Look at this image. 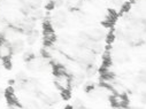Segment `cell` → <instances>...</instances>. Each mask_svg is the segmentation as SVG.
<instances>
[{
	"label": "cell",
	"instance_id": "obj_1",
	"mask_svg": "<svg viewBox=\"0 0 146 109\" xmlns=\"http://www.w3.org/2000/svg\"><path fill=\"white\" fill-rule=\"evenodd\" d=\"M48 62L46 59H37L35 57L31 61L27 62V68L31 71H42V70H46L48 67Z\"/></svg>",
	"mask_w": 146,
	"mask_h": 109
},
{
	"label": "cell",
	"instance_id": "obj_2",
	"mask_svg": "<svg viewBox=\"0 0 146 109\" xmlns=\"http://www.w3.org/2000/svg\"><path fill=\"white\" fill-rule=\"evenodd\" d=\"M54 84L55 86L62 92V91H69L70 87H71V84H70V76L67 74V75H59V76H55V79H54Z\"/></svg>",
	"mask_w": 146,
	"mask_h": 109
},
{
	"label": "cell",
	"instance_id": "obj_3",
	"mask_svg": "<svg viewBox=\"0 0 146 109\" xmlns=\"http://www.w3.org/2000/svg\"><path fill=\"white\" fill-rule=\"evenodd\" d=\"M13 52L11 47V43L5 37H0V59H11Z\"/></svg>",
	"mask_w": 146,
	"mask_h": 109
},
{
	"label": "cell",
	"instance_id": "obj_4",
	"mask_svg": "<svg viewBox=\"0 0 146 109\" xmlns=\"http://www.w3.org/2000/svg\"><path fill=\"white\" fill-rule=\"evenodd\" d=\"M66 22H67V16L63 11H56L51 17V23L58 28H63Z\"/></svg>",
	"mask_w": 146,
	"mask_h": 109
},
{
	"label": "cell",
	"instance_id": "obj_5",
	"mask_svg": "<svg viewBox=\"0 0 146 109\" xmlns=\"http://www.w3.org/2000/svg\"><path fill=\"white\" fill-rule=\"evenodd\" d=\"M86 33V37L89 38V39H91V40H93V42H99V40H101L102 38H105V31L104 30H101V29H99V28H94V29H91V30H89L88 32H85Z\"/></svg>",
	"mask_w": 146,
	"mask_h": 109
},
{
	"label": "cell",
	"instance_id": "obj_6",
	"mask_svg": "<svg viewBox=\"0 0 146 109\" xmlns=\"http://www.w3.org/2000/svg\"><path fill=\"white\" fill-rule=\"evenodd\" d=\"M111 102L115 108H121V107H125L128 104V100L124 96V94H116L114 93L111 96Z\"/></svg>",
	"mask_w": 146,
	"mask_h": 109
},
{
	"label": "cell",
	"instance_id": "obj_7",
	"mask_svg": "<svg viewBox=\"0 0 146 109\" xmlns=\"http://www.w3.org/2000/svg\"><path fill=\"white\" fill-rule=\"evenodd\" d=\"M56 39L55 32L53 31V29H46L44 30V44L46 47H50L53 45V43Z\"/></svg>",
	"mask_w": 146,
	"mask_h": 109
},
{
	"label": "cell",
	"instance_id": "obj_8",
	"mask_svg": "<svg viewBox=\"0 0 146 109\" xmlns=\"http://www.w3.org/2000/svg\"><path fill=\"white\" fill-rule=\"evenodd\" d=\"M11 47H12L13 53L19 54V53L23 52V50H24V42L22 39H16L11 44Z\"/></svg>",
	"mask_w": 146,
	"mask_h": 109
},
{
	"label": "cell",
	"instance_id": "obj_9",
	"mask_svg": "<svg viewBox=\"0 0 146 109\" xmlns=\"http://www.w3.org/2000/svg\"><path fill=\"white\" fill-rule=\"evenodd\" d=\"M84 79H85V75L80 72V74H76L74 77H70V84L71 86H80L84 83Z\"/></svg>",
	"mask_w": 146,
	"mask_h": 109
},
{
	"label": "cell",
	"instance_id": "obj_10",
	"mask_svg": "<svg viewBox=\"0 0 146 109\" xmlns=\"http://www.w3.org/2000/svg\"><path fill=\"white\" fill-rule=\"evenodd\" d=\"M5 98L7 99L8 103L12 104V103H19L17 102V98L14 93V89L13 87H8L6 91H5Z\"/></svg>",
	"mask_w": 146,
	"mask_h": 109
},
{
	"label": "cell",
	"instance_id": "obj_11",
	"mask_svg": "<svg viewBox=\"0 0 146 109\" xmlns=\"http://www.w3.org/2000/svg\"><path fill=\"white\" fill-rule=\"evenodd\" d=\"M116 13L114 12V11H108L107 12V14L105 15V18H104V23L106 24V25H112L114 22H115V20H116Z\"/></svg>",
	"mask_w": 146,
	"mask_h": 109
},
{
	"label": "cell",
	"instance_id": "obj_12",
	"mask_svg": "<svg viewBox=\"0 0 146 109\" xmlns=\"http://www.w3.org/2000/svg\"><path fill=\"white\" fill-rule=\"evenodd\" d=\"M27 34H28V37H27V43H28L29 45L35 44L36 42H37L38 37H39V32H38L37 30H35V29L31 30L30 32H28Z\"/></svg>",
	"mask_w": 146,
	"mask_h": 109
},
{
	"label": "cell",
	"instance_id": "obj_13",
	"mask_svg": "<svg viewBox=\"0 0 146 109\" xmlns=\"http://www.w3.org/2000/svg\"><path fill=\"white\" fill-rule=\"evenodd\" d=\"M53 65V72H54V75L55 76H59V75H67L68 74V71H67V68L66 65L63 64H52Z\"/></svg>",
	"mask_w": 146,
	"mask_h": 109
},
{
	"label": "cell",
	"instance_id": "obj_14",
	"mask_svg": "<svg viewBox=\"0 0 146 109\" xmlns=\"http://www.w3.org/2000/svg\"><path fill=\"white\" fill-rule=\"evenodd\" d=\"M20 9L24 14H31L32 11H33V8L31 7L30 3L29 1H25V0H21V1H20Z\"/></svg>",
	"mask_w": 146,
	"mask_h": 109
},
{
	"label": "cell",
	"instance_id": "obj_15",
	"mask_svg": "<svg viewBox=\"0 0 146 109\" xmlns=\"http://www.w3.org/2000/svg\"><path fill=\"white\" fill-rule=\"evenodd\" d=\"M64 3H66L68 8L76 9V8H78L83 4V0H67V1H64Z\"/></svg>",
	"mask_w": 146,
	"mask_h": 109
},
{
	"label": "cell",
	"instance_id": "obj_16",
	"mask_svg": "<svg viewBox=\"0 0 146 109\" xmlns=\"http://www.w3.org/2000/svg\"><path fill=\"white\" fill-rule=\"evenodd\" d=\"M25 109H40V106L37 101H35V100H29L25 102Z\"/></svg>",
	"mask_w": 146,
	"mask_h": 109
},
{
	"label": "cell",
	"instance_id": "obj_17",
	"mask_svg": "<svg viewBox=\"0 0 146 109\" xmlns=\"http://www.w3.org/2000/svg\"><path fill=\"white\" fill-rule=\"evenodd\" d=\"M116 59H117V61H120V62H123V61H125V60H128V55H127V53L123 51V50H120V51H117V53H116Z\"/></svg>",
	"mask_w": 146,
	"mask_h": 109
},
{
	"label": "cell",
	"instance_id": "obj_18",
	"mask_svg": "<svg viewBox=\"0 0 146 109\" xmlns=\"http://www.w3.org/2000/svg\"><path fill=\"white\" fill-rule=\"evenodd\" d=\"M97 74V68L93 65V64H89L86 67V75L89 77H93L94 75Z\"/></svg>",
	"mask_w": 146,
	"mask_h": 109
},
{
	"label": "cell",
	"instance_id": "obj_19",
	"mask_svg": "<svg viewBox=\"0 0 146 109\" xmlns=\"http://www.w3.org/2000/svg\"><path fill=\"white\" fill-rule=\"evenodd\" d=\"M36 57V55H35V53L32 52V51H27V52H24V54H23V60L25 61V62H29V61H31L32 59H35Z\"/></svg>",
	"mask_w": 146,
	"mask_h": 109
},
{
	"label": "cell",
	"instance_id": "obj_20",
	"mask_svg": "<svg viewBox=\"0 0 146 109\" xmlns=\"http://www.w3.org/2000/svg\"><path fill=\"white\" fill-rule=\"evenodd\" d=\"M136 83L138 84H144L145 83V70H141L136 77Z\"/></svg>",
	"mask_w": 146,
	"mask_h": 109
},
{
	"label": "cell",
	"instance_id": "obj_21",
	"mask_svg": "<svg viewBox=\"0 0 146 109\" xmlns=\"http://www.w3.org/2000/svg\"><path fill=\"white\" fill-rule=\"evenodd\" d=\"M30 5H31V7L33 8V9H38L40 6H42V4H43V0H30Z\"/></svg>",
	"mask_w": 146,
	"mask_h": 109
},
{
	"label": "cell",
	"instance_id": "obj_22",
	"mask_svg": "<svg viewBox=\"0 0 146 109\" xmlns=\"http://www.w3.org/2000/svg\"><path fill=\"white\" fill-rule=\"evenodd\" d=\"M27 79H28V76L24 74L23 71L17 72V75H16V81H27Z\"/></svg>",
	"mask_w": 146,
	"mask_h": 109
},
{
	"label": "cell",
	"instance_id": "obj_23",
	"mask_svg": "<svg viewBox=\"0 0 146 109\" xmlns=\"http://www.w3.org/2000/svg\"><path fill=\"white\" fill-rule=\"evenodd\" d=\"M72 109H85V107H84V104H83V102L81 100H76Z\"/></svg>",
	"mask_w": 146,
	"mask_h": 109
},
{
	"label": "cell",
	"instance_id": "obj_24",
	"mask_svg": "<svg viewBox=\"0 0 146 109\" xmlns=\"http://www.w3.org/2000/svg\"><path fill=\"white\" fill-rule=\"evenodd\" d=\"M3 65L6 68V69H12V61H11V59H4L3 60Z\"/></svg>",
	"mask_w": 146,
	"mask_h": 109
},
{
	"label": "cell",
	"instance_id": "obj_25",
	"mask_svg": "<svg viewBox=\"0 0 146 109\" xmlns=\"http://www.w3.org/2000/svg\"><path fill=\"white\" fill-rule=\"evenodd\" d=\"M52 3H53V6L54 7L59 8V7H61V6L64 5V0H52Z\"/></svg>",
	"mask_w": 146,
	"mask_h": 109
},
{
	"label": "cell",
	"instance_id": "obj_26",
	"mask_svg": "<svg viewBox=\"0 0 146 109\" xmlns=\"http://www.w3.org/2000/svg\"><path fill=\"white\" fill-rule=\"evenodd\" d=\"M114 38H115V34L113 32L112 33H108L107 34V43H112L114 40Z\"/></svg>",
	"mask_w": 146,
	"mask_h": 109
},
{
	"label": "cell",
	"instance_id": "obj_27",
	"mask_svg": "<svg viewBox=\"0 0 146 109\" xmlns=\"http://www.w3.org/2000/svg\"><path fill=\"white\" fill-rule=\"evenodd\" d=\"M8 109H22L19 103H12L8 106Z\"/></svg>",
	"mask_w": 146,
	"mask_h": 109
},
{
	"label": "cell",
	"instance_id": "obj_28",
	"mask_svg": "<svg viewBox=\"0 0 146 109\" xmlns=\"http://www.w3.org/2000/svg\"><path fill=\"white\" fill-rule=\"evenodd\" d=\"M70 96V92L69 91H62V98L63 99H69Z\"/></svg>",
	"mask_w": 146,
	"mask_h": 109
},
{
	"label": "cell",
	"instance_id": "obj_29",
	"mask_svg": "<svg viewBox=\"0 0 146 109\" xmlns=\"http://www.w3.org/2000/svg\"><path fill=\"white\" fill-rule=\"evenodd\" d=\"M145 101H146L145 92H141V95H140V102H141V103H145Z\"/></svg>",
	"mask_w": 146,
	"mask_h": 109
},
{
	"label": "cell",
	"instance_id": "obj_30",
	"mask_svg": "<svg viewBox=\"0 0 146 109\" xmlns=\"http://www.w3.org/2000/svg\"><path fill=\"white\" fill-rule=\"evenodd\" d=\"M111 3L114 4V5H116V6H119V5L122 4V0H111Z\"/></svg>",
	"mask_w": 146,
	"mask_h": 109
},
{
	"label": "cell",
	"instance_id": "obj_31",
	"mask_svg": "<svg viewBox=\"0 0 146 109\" xmlns=\"http://www.w3.org/2000/svg\"><path fill=\"white\" fill-rule=\"evenodd\" d=\"M5 95V91L4 90H1V89H0V99H1L3 96Z\"/></svg>",
	"mask_w": 146,
	"mask_h": 109
},
{
	"label": "cell",
	"instance_id": "obj_32",
	"mask_svg": "<svg viewBox=\"0 0 146 109\" xmlns=\"http://www.w3.org/2000/svg\"><path fill=\"white\" fill-rule=\"evenodd\" d=\"M117 109H129V108H127V106H125V107H121V108H117Z\"/></svg>",
	"mask_w": 146,
	"mask_h": 109
},
{
	"label": "cell",
	"instance_id": "obj_33",
	"mask_svg": "<svg viewBox=\"0 0 146 109\" xmlns=\"http://www.w3.org/2000/svg\"><path fill=\"white\" fill-rule=\"evenodd\" d=\"M132 109H143V108H138V107H136V108H132Z\"/></svg>",
	"mask_w": 146,
	"mask_h": 109
}]
</instances>
